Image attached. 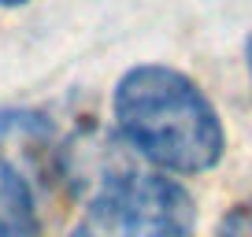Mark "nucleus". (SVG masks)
<instances>
[{"mask_svg":"<svg viewBox=\"0 0 252 237\" xmlns=\"http://www.w3.org/2000/svg\"><path fill=\"white\" fill-rule=\"evenodd\" d=\"M123 141L163 174H204L226 152L219 108L193 74L171 63H134L111 89Z\"/></svg>","mask_w":252,"mask_h":237,"instance_id":"1","label":"nucleus"},{"mask_svg":"<svg viewBox=\"0 0 252 237\" xmlns=\"http://www.w3.org/2000/svg\"><path fill=\"white\" fill-rule=\"evenodd\" d=\"M67 237H197V207L167 174L115 171L93 189Z\"/></svg>","mask_w":252,"mask_h":237,"instance_id":"2","label":"nucleus"},{"mask_svg":"<svg viewBox=\"0 0 252 237\" xmlns=\"http://www.w3.org/2000/svg\"><path fill=\"white\" fill-rule=\"evenodd\" d=\"M215 237H252V197L241 200V204H234L226 215H222Z\"/></svg>","mask_w":252,"mask_h":237,"instance_id":"4","label":"nucleus"},{"mask_svg":"<svg viewBox=\"0 0 252 237\" xmlns=\"http://www.w3.org/2000/svg\"><path fill=\"white\" fill-rule=\"evenodd\" d=\"M245 67H249V82H252V37L245 41Z\"/></svg>","mask_w":252,"mask_h":237,"instance_id":"5","label":"nucleus"},{"mask_svg":"<svg viewBox=\"0 0 252 237\" xmlns=\"http://www.w3.org/2000/svg\"><path fill=\"white\" fill-rule=\"evenodd\" d=\"M23 4H30V0H0V8H23Z\"/></svg>","mask_w":252,"mask_h":237,"instance_id":"6","label":"nucleus"},{"mask_svg":"<svg viewBox=\"0 0 252 237\" xmlns=\"http://www.w3.org/2000/svg\"><path fill=\"white\" fill-rule=\"evenodd\" d=\"M0 237H37L33 178L0 156Z\"/></svg>","mask_w":252,"mask_h":237,"instance_id":"3","label":"nucleus"}]
</instances>
